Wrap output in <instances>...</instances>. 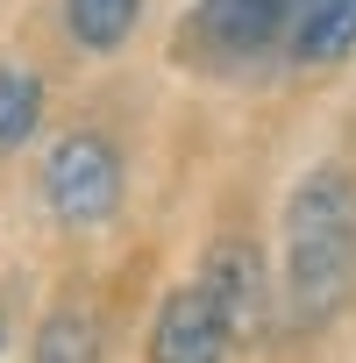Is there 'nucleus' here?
<instances>
[{"label": "nucleus", "mask_w": 356, "mask_h": 363, "mask_svg": "<svg viewBox=\"0 0 356 363\" xmlns=\"http://www.w3.org/2000/svg\"><path fill=\"white\" fill-rule=\"evenodd\" d=\"M356 285V178L306 171L285 200V306L292 320H328Z\"/></svg>", "instance_id": "f257e3e1"}, {"label": "nucleus", "mask_w": 356, "mask_h": 363, "mask_svg": "<svg viewBox=\"0 0 356 363\" xmlns=\"http://www.w3.org/2000/svg\"><path fill=\"white\" fill-rule=\"evenodd\" d=\"M43 200L65 228H100L114 207H121V157L107 135L93 128H72L57 135L50 164H43Z\"/></svg>", "instance_id": "f03ea898"}, {"label": "nucleus", "mask_w": 356, "mask_h": 363, "mask_svg": "<svg viewBox=\"0 0 356 363\" xmlns=\"http://www.w3.org/2000/svg\"><path fill=\"white\" fill-rule=\"evenodd\" d=\"M200 292L214 299V313H221L228 342L264 335L271 285H264V257H257V242H214V250H207V271H200Z\"/></svg>", "instance_id": "7ed1b4c3"}, {"label": "nucleus", "mask_w": 356, "mask_h": 363, "mask_svg": "<svg viewBox=\"0 0 356 363\" xmlns=\"http://www.w3.org/2000/svg\"><path fill=\"white\" fill-rule=\"evenodd\" d=\"M299 15H306V0H200V8H193L200 36H207L221 57H257V50H271L285 29H299Z\"/></svg>", "instance_id": "20e7f679"}, {"label": "nucleus", "mask_w": 356, "mask_h": 363, "mask_svg": "<svg viewBox=\"0 0 356 363\" xmlns=\"http://www.w3.org/2000/svg\"><path fill=\"white\" fill-rule=\"evenodd\" d=\"M228 328L214 313V299L200 285L171 292L164 313H157V335H150V363H228Z\"/></svg>", "instance_id": "39448f33"}, {"label": "nucleus", "mask_w": 356, "mask_h": 363, "mask_svg": "<svg viewBox=\"0 0 356 363\" xmlns=\"http://www.w3.org/2000/svg\"><path fill=\"white\" fill-rule=\"evenodd\" d=\"M292 50L306 65H328V57L356 50V0H306V15L292 29Z\"/></svg>", "instance_id": "423d86ee"}, {"label": "nucleus", "mask_w": 356, "mask_h": 363, "mask_svg": "<svg viewBox=\"0 0 356 363\" xmlns=\"http://www.w3.org/2000/svg\"><path fill=\"white\" fill-rule=\"evenodd\" d=\"M29 363H100V328H93L79 306H65V313H50V320L36 328Z\"/></svg>", "instance_id": "0eeeda50"}, {"label": "nucleus", "mask_w": 356, "mask_h": 363, "mask_svg": "<svg viewBox=\"0 0 356 363\" xmlns=\"http://www.w3.org/2000/svg\"><path fill=\"white\" fill-rule=\"evenodd\" d=\"M135 8H143V0H65L72 36H79L86 50H114V43L135 29Z\"/></svg>", "instance_id": "6e6552de"}, {"label": "nucleus", "mask_w": 356, "mask_h": 363, "mask_svg": "<svg viewBox=\"0 0 356 363\" xmlns=\"http://www.w3.org/2000/svg\"><path fill=\"white\" fill-rule=\"evenodd\" d=\"M36 114H43V86L8 65V72H0V150L29 143V135H36Z\"/></svg>", "instance_id": "1a4fd4ad"}]
</instances>
